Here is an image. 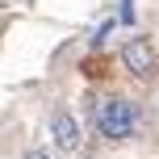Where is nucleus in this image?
<instances>
[{"instance_id":"nucleus-1","label":"nucleus","mask_w":159,"mask_h":159,"mask_svg":"<svg viewBox=\"0 0 159 159\" xmlns=\"http://www.w3.org/2000/svg\"><path fill=\"white\" fill-rule=\"evenodd\" d=\"M134 126H138V109L126 96H109V101L96 105V130H101V138L126 143V138L134 134Z\"/></svg>"},{"instance_id":"nucleus-2","label":"nucleus","mask_w":159,"mask_h":159,"mask_svg":"<svg viewBox=\"0 0 159 159\" xmlns=\"http://www.w3.org/2000/svg\"><path fill=\"white\" fill-rule=\"evenodd\" d=\"M121 63H126V71L138 75V80H151L159 71V55H155V46L147 38H126L121 42Z\"/></svg>"},{"instance_id":"nucleus-3","label":"nucleus","mask_w":159,"mask_h":159,"mask_svg":"<svg viewBox=\"0 0 159 159\" xmlns=\"http://www.w3.org/2000/svg\"><path fill=\"white\" fill-rule=\"evenodd\" d=\"M50 138H55L59 151H75L84 134H80V121H75L67 109H55V113H50Z\"/></svg>"},{"instance_id":"nucleus-4","label":"nucleus","mask_w":159,"mask_h":159,"mask_svg":"<svg viewBox=\"0 0 159 159\" xmlns=\"http://www.w3.org/2000/svg\"><path fill=\"white\" fill-rule=\"evenodd\" d=\"M25 159H50L46 151H25Z\"/></svg>"},{"instance_id":"nucleus-5","label":"nucleus","mask_w":159,"mask_h":159,"mask_svg":"<svg viewBox=\"0 0 159 159\" xmlns=\"http://www.w3.org/2000/svg\"><path fill=\"white\" fill-rule=\"evenodd\" d=\"M155 117H159V101H155Z\"/></svg>"}]
</instances>
